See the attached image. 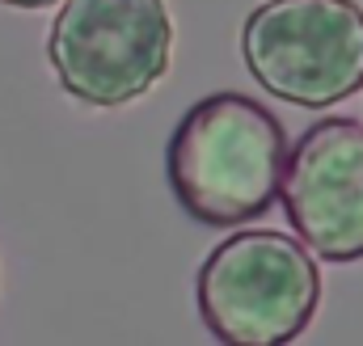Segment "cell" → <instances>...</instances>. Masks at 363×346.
Wrapping results in <instances>:
<instances>
[{
    "label": "cell",
    "instance_id": "1",
    "mask_svg": "<svg viewBox=\"0 0 363 346\" xmlns=\"http://www.w3.org/2000/svg\"><path fill=\"white\" fill-rule=\"evenodd\" d=\"M291 144L283 123L250 93L199 97L169 135L165 177L182 211L207 228H237L283 194Z\"/></svg>",
    "mask_w": 363,
    "mask_h": 346
},
{
    "label": "cell",
    "instance_id": "2",
    "mask_svg": "<svg viewBox=\"0 0 363 346\" xmlns=\"http://www.w3.org/2000/svg\"><path fill=\"white\" fill-rule=\"evenodd\" d=\"M203 325L228 346H274L308 330L321 304V270L287 233L250 228L220 241L194 279Z\"/></svg>",
    "mask_w": 363,
    "mask_h": 346
},
{
    "label": "cell",
    "instance_id": "3",
    "mask_svg": "<svg viewBox=\"0 0 363 346\" xmlns=\"http://www.w3.org/2000/svg\"><path fill=\"white\" fill-rule=\"evenodd\" d=\"M241 60L271 97L330 110L363 89V4L267 0L241 26Z\"/></svg>",
    "mask_w": 363,
    "mask_h": 346
},
{
    "label": "cell",
    "instance_id": "4",
    "mask_svg": "<svg viewBox=\"0 0 363 346\" xmlns=\"http://www.w3.org/2000/svg\"><path fill=\"white\" fill-rule=\"evenodd\" d=\"M174 21L165 0H64L47 60L60 89L93 110H118L169 72Z\"/></svg>",
    "mask_w": 363,
    "mask_h": 346
},
{
    "label": "cell",
    "instance_id": "5",
    "mask_svg": "<svg viewBox=\"0 0 363 346\" xmlns=\"http://www.w3.org/2000/svg\"><path fill=\"white\" fill-rule=\"evenodd\" d=\"M283 211L317 258H363V123L321 118L291 144Z\"/></svg>",
    "mask_w": 363,
    "mask_h": 346
},
{
    "label": "cell",
    "instance_id": "6",
    "mask_svg": "<svg viewBox=\"0 0 363 346\" xmlns=\"http://www.w3.org/2000/svg\"><path fill=\"white\" fill-rule=\"evenodd\" d=\"M0 4H9V9H51L60 0H0Z\"/></svg>",
    "mask_w": 363,
    "mask_h": 346
}]
</instances>
